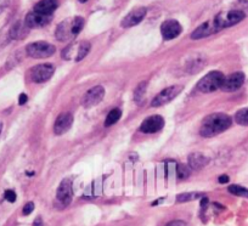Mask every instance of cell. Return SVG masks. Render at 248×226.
Here are the masks:
<instances>
[{
    "mask_svg": "<svg viewBox=\"0 0 248 226\" xmlns=\"http://www.w3.org/2000/svg\"><path fill=\"white\" fill-rule=\"evenodd\" d=\"M231 123H232L231 117H229L225 113H213L204 118L200 133L204 137L216 136L229 129L231 127Z\"/></svg>",
    "mask_w": 248,
    "mask_h": 226,
    "instance_id": "1",
    "label": "cell"
},
{
    "mask_svg": "<svg viewBox=\"0 0 248 226\" xmlns=\"http://www.w3.org/2000/svg\"><path fill=\"white\" fill-rule=\"evenodd\" d=\"M83 27H84V18L80 16L67 18L57 26L55 30V37L60 42H68L77 37L82 32Z\"/></svg>",
    "mask_w": 248,
    "mask_h": 226,
    "instance_id": "2",
    "label": "cell"
},
{
    "mask_svg": "<svg viewBox=\"0 0 248 226\" xmlns=\"http://www.w3.org/2000/svg\"><path fill=\"white\" fill-rule=\"evenodd\" d=\"M224 79H225V75L221 72H219V71L209 72L208 75H204V77L197 83V90L201 92H204V94L213 92L216 91V90L221 89Z\"/></svg>",
    "mask_w": 248,
    "mask_h": 226,
    "instance_id": "3",
    "label": "cell"
},
{
    "mask_svg": "<svg viewBox=\"0 0 248 226\" xmlns=\"http://www.w3.org/2000/svg\"><path fill=\"white\" fill-rule=\"evenodd\" d=\"M56 51V47L46 42L31 43L26 47V52L28 56L33 59H46L52 56Z\"/></svg>",
    "mask_w": 248,
    "mask_h": 226,
    "instance_id": "4",
    "label": "cell"
},
{
    "mask_svg": "<svg viewBox=\"0 0 248 226\" xmlns=\"http://www.w3.org/2000/svg\"><path fill=\"white\" fill-rule=\"evenodd\" d=\"M246 17V14L242 10H230L226 13H220L214 17V22L218 26L219 30L231 27L240 23Z\"/></svg>",
    "mask_w": 248,
    "mask_h": 226,
    "instance_id": "5",
    "label": "cell"
},
{
    "mask_svg": "<svg viewBox=\"0 0 248 226\" xmlns=\"http://www.w3.org/2000/svg\"><path fill=\"white\" fill-rule=\"evenodd\" d=\"M181 90H183V87H181V85H173V87H169L167 88V89L162 90V91L155 97L151 106L161 107V106H164V105L169 104L171 100H174L179 94H180Z\"/></svg>",
    "mask_w": 248,
    "mask_h": 226,
    "instance_id": "6",
    "label": "cell"
},
{
    "mask_svg": "<svg viewBox=\"0 0 248 226\" xmlns=\"http://www.w3.org/2000/svg\"><path fill=\"white\" fill-rule=\"evenodd\" d=\"M54 71V66L50 65V63H43V65L34 66L30 72L31 79L34 83H44L52 77Z\"/></svg>",
    "mask_w": 248,
    "mask_h": 226,
    "instance_id": "7",
    "label": "cell"
},
{
    "mask_svg": "<svg viewBox=\"0 0 248 226\" xmlns=\"http://www.w3.org/2000/svg\"><path fill=\"white\" fill-rule=\"evenodd\" d=\"M105 96V89L101 85H96V87L92 88L85 92V95L82 99V105L85 108H90L93 106H96L97 104L102 101Z\"/></svg>",
    "mask_w": 248,
    "mask_h": 226,
    "instance_id": "8",
    "label": "cell"
},
{
    "mask_svg": "<svg viewBox=\"0 0 248 226\" xmlns=\"http://www.w3.org/2000/svg\"><path fill=\"white\" fill-rule=\"evenodd\" d=\"M72 181L70 179H63L56 192L57 202L63 207L68 206L72 201Z\"/></svg>",
    "mask_w": 248,
    "mask_h": 226,
    "instance_id": "9",
    "label": "cell"
},
{
    "mask_svg": "<svg viewBox=\"0 0 248 226\" xmlns=\"http://www.w3.org/2000/svg\"><path fill=\"white\" fill-rule=\"evenodd\" d=\"M183 32V27L176 20H167L162 23L161 33L164 40H171L179 37Z\"/></svg>",
    "mask_w": 248,
    "mask_h": 226,
    "instance_id": "10",
    "label": "cell"
},
{
    "mask_svg": "<svg viewBox=\"0 0 248 226\" xmlns=\"http://www.w3.org/2000/svg\"><path fill=\"white\" fill-rule=\"evenodd\" d=\"M146 13L147 10L146 8H144V6H140V8L134 9V10L130 11V13L128 14L123 20H122L121 26L124 28H129V27H134V26L139 25V23L145 18Z\"/></svg>",
    "mask_w": 248,
    "mask_h": 226,
    "instance_id": "11",
    "label": "cell"
},
{
    "mask_svg": "<svg viewBox=\"0 0 248 226\" xmlns=\"http://www.w3.org/2000/svg\"><path fill=\"white\" fill-rule=\"evenodd\" d=\"M164 127V120L161 116H151V117L146 118L140 125V132L145 133V134H154V133L159 132L163 129Z\"/></svg>",
    "mask_w": 248,
    "mask_h": 226,
    "instance_id": "12",
    "label": "cell"
},
{
    "mask_svg": "<svg viewBox=\"0 0 248 226\" xmlns=\"http://www.w3.org/2000/svg\"><path fill=\"white\" fill-rule=\"evenodd\" d=\"M51 20H52V16L43 15V14L32 11V13H30L27 16H26L25 25L27 26L28 28H40L46 26Z\"/></svg>",
    "mask_w": 248,
    "mask_h": 226,
    "instance_id": "13",
    "label": "cell"
},
{
    "mask_svg": "<svg viewBox=\"0 0 248 226\" xmlns=\"http://www.w3.org/2000/svg\"><path fill=\"white\" fill-rule=\"evenodd\" d=\"M73 123V116L71 115L70 112H63L59 117L56 118L54 124V132L56 135H62L65 134L66 132L70 130V128L72 127Z\"/></svg>",
    "mask_w": 248,
    "mask_h": 226,
    "instance_id": "14",
    "label": "cell"
},
{
    "mask_svg": "<svg viewBox=\"0 0 248 226\" xmlns=\"http://www.w3.org/2000/svg\"><path fill=\"white\" fill-rule=\"evenodd\" d=\"M243 83H245V75L242 72H235L229 77H225L221 89L224 91H235L242 87Z\"/></svg>",
    "mask_w": 248,
    "mask_h": 226,
    "instance_id": "15",
    "label": "cell"
},
{
    "mask_svg": "<svg viewBox=\"0 0 248 226\" xmlns=\"http://www.w3.org/2000/svg\"><path fill=\"white\" fill-rule=\"evenodd\" d=\"M219 27L216 25V22L213 21H206L204 23H202L200 27H197L196 30L192 32L191 38L192 39H202V38L209 37V35L214 34V33L219 32Z\"/></svg>",
    "mask_w": 248,
    "mask_h": 226,
    "instance_id": "16",
    "label": "cell"
},
{
    "mask_svg": "<svg viewBox=\"0 0 248 226\" xmlns=\"http://www.w3.org/2000/svg\"><path fill=\"white\" fill-rule=\"evenodd\" d=\"M57 6H59V0H40L34 6L33 11L43 14V15L52 16V13L56 10Z\"/></svg>",
    "mask_w": 248,
    "mask_h": 226,
    "instance_id": "17",
    "label": "cell"
},
{
    "mask_svg": "<svg viewBox=\"0 0 248 226\" xmlns=\"http://www.w3.org/2000/svg\"><path fill=\"white\" fill-rule=\"evenodd\" d=\"M187 161H189V166L191 169H201L208 163V158L200 152H194V153L190 154Z\"/></svg>",
    "mask_w": 248,
    "mask_h": 226,
    "instance_id": "18",
    "label": "cell"
},
{
    "mask_svg": "<svg viewBox=\"0 0 248 226\" xmlns=\"http://www.w3.org/2000/svg\"><path fill=\"white\" fill-rule=\"evenodd\" d=\"M28 33V27L25 25V22H21V21H18V22H16L15 25L11 27L10 30V37L13 38V39H22V38H25L26 35H27Z\"/></svg>",
    "mask_w": 248,
    "mask_h": 226,
    "instance_id": "19",
    "label": "cell"
},
{
    "mask_svg": "<svg viewBox=\"0 0 248 226\" xmlns=\"http://www.w3.org/2000/svg\"><path fill=\"white\" fill-rule=\"evenodd\" d=\"M79 44H80V42L76 43V44H71V45H68L66 49L62 50V59H63V60H68V61H71V60L76 61V59H77V56H78V51H79Z\"/></svg>",
    "mask_w": 248,
    "mask_h": 226,
    "instance_id": "20",
    "label": "cell"
},
{
    "mask_svg": "<svg viewBox=\"0 0 248 226\" xmlns=\"http://www.w3.org/2000/svg\"><path fill=\"white\" fill-rule=\"evenodd\" d=\"M122 117V111L119 108H114L112 111H109V113L107 115L106 121H105V127H111V125L116 124Z\"/></svg>",
    "mask_w": 248,
    "mask_h": 226,
    "instance_id": "21",
    "label": "cell"
},
{
    "mask_svg": "<svg viewBox=\"0 0 248 226\" xmlns=\"http://www.w3.org/2000/svg\"><path fill=\"white\" fill-rule=\"evenodd\" d=\"M203 195L200 194V192H186V194H180L176 196V202L179 203H185V202L194 201V199L202 198Z\"/></svg>",
    "mask_w": 248,
    "mask_h": 226,
    "instance_id": "22",
    "label": "cell"
},
{
    "mask_svg": "<svg viewBox=\"0 0 248 226\" xmlns=\"http://www.w3.org/2000/svg\"><path fill=\"white\" fill-rule=\"evenodd\" d=\"M146 88H147V83L142 82L138 85V88L135 89L134 91V100L138 102V104H141L142 101L145 100V92H146Z\"/></svg>",
    "mask_w": 248,
    "mask_h": 226,
    "instance_id": "23",
    "label": "cell"
},
{
    "mask_svg": "<svg viewBox=\"0 0 248 226\" xmlns=\"http://www.w3.org/2000/svg\"><path fill=\"white\" fill-rule=\"evenodd\" d=\"M191 170L192 169L190 168L189 166H185V164H179L176 166V177L178 179L180 180H185L191 175Z\"/></svg>",
    "mask_w": 248,
    "mask_h": 226,
    "instance_id": "24",
    "label": "cell"
},
{
    "mask_svg": "<svg viewBox=\"0 0 248 226\" xmlns=\"http://www.w3.org/2000/svg\"><path fill=\"white\" fill-rule=\"evenodd\" d=\"M235 122L240 125H248V108H241L240 111L236 112Z\"/></svg>",
    "mask_w": 248,
    "mask_h": 226,
    "instance_id": "25",
    "label": "cell"
},
{
    "mask_svg": "<svg viewBox=\"0 0 248 226\" xmlns=\"http://www.w3.org/2000/svg\"><path fill=\"white\" fill-rule=\"evenodd\" d=\"M90 47H92V45H90L89 42H80L79 51H78V56H77V59H76V62H79V61H82L83 59H84L85 56L89 54Z\"/></svg>",
    "mask_w": 248,
    "mask_h": 226,
    "instance_id": "26",
    "label": "cell"
},
{
    "mask_svg": "<svg viewBox=\"0 0 248 226\" xmlns=\"http://www.w3.org/2000/svg\"><path fill=\"white\" fill-rule=\"evenodd\" d=\"M228 190L230 194L235 195V196L246 197V198H248V189H246V187L240 186V185H230Z\"/></svg>",
    "mask_w": 248,
    "mask_h": 226,
    "instance_id": "27",
    "label": "cell"
},
{
    "mask_svg": "<svg viewBox=\"0 0 248 226\" xmlns=\"http://www.w3.org/2000/svg\"><path fill=\"white\" fill-rule=\"evenodd\" d=\"M33 211H34V203H33V202H28V203L23 207L22 213L23 215H30Z\"/></svg>",
    "mask_w": 248,
    "mask_h": 226,
    "instance_id": "28",
    "label": "cell"
},
{
    "mask_svg": "<svg viewBox=\"0 0 248 226\" xmlns=\"http://www.w3.org/2000/svg\"><path fill=\"white\" fill-rule=\"evenodd\" d=\"M4 197H5L6 201L11 202V203H14V202L16 201V194L15 191H13V190H8V191H5Z\"/></svg>",
    "mask_w": 248,
    "mask_h": 226,
    "instance_id": "29",
    "label": "cell"
},
{
    "mask_svg": "<svg viewBox=\"0 0 248 226\" xmlns=\"http://www.w3.org/2000/svg\"><path fill=\"white\" fill-rule=\"evenodd\" d=\"M166 226H187V224L183 220H174V221H170V223L167 224Z\"/></svg>",
    "mask_w": 248,
    "mask_h": 226,
    "instance_id": "30",
    "label": "cell"
},
{
    "mask_svg": "<svg viewBox=\"0 0 248 226\" xmlns=\"http://www.w3.org/2000/svg\"><path fill=\"white\" fill-rule=\"evenodd\" d=\"M9 5V0H0V14L3 13L4 9Z\"/></svg>",
    "mask_w": 248,
    "mask_h": 226,
    "instance_id": "31",
    "label": "cell"
},
{
    "mask_svg": "<svg viewBox=\"0 0 248 226\" xmlns=\"http://www.w3.org/2000/svg\"><path fill=\"white\" fill-rule=\"evenodd\" d=\"M27 100H28L27 95H26V94H21L20 97H18V104H20V105H25L26 102H27Z\"/></svg>",
    "mask_w": 248,
    "mask_h": 226,
    "instance_id": "32",
    "label": "cell"
},
{
    "mask_svg": "<svg viewBox=\"0 0 248 226\" xmlns=\"http://www.w3.org/2000/svg\"><path fill=\"white\" fill-rule=\"evenodd\" d=\"M228 181H229L228 175H221V177H219V182H220V184H226Z\"/></svg>",
    "mask_w": 248,
    "mask_h": 226,
    "instance_id": "33",
    "label": "cell"
},
{
    "mask_svg": "<svg viewBox=\"0 0 248 226\" xmlns=\"http://www.w3.org/2000/svg\"><path fill=\"white\" fill-rule=\"evenodd\" d=\"M208 206V198H207V197H202V199H201V207L203 209H206V207Z\"/></svg>",
    "mask_w": 248,
    "mask_h": 226,
    "instance_id": "34",
    "label": "cell"
},
{
    "mask_svg": "<svg viewBox=\"0 0 248 226\" xmlns=\"http://www.w3.org/2000/svg\"><path fill=\"white\" fill-rule=\"evenodd\" d=\"M33 226H43V220L40 216H38V218H35L34 223H33Z\"/></svg>",
    "mask_w": 248,
    "mask_h": 226,
    "instance_id": "35",
    "label": "cell"
},
{
    "mask_svg": "<svg viewBox=\"0 0 248 226\" xmlns=\"http://www.w3.org/2000/svg\"><path fill=\"white\" fill-rule=\"evenodd\" d=\"M163 199H164V198H159V199H158V201L154 202V203H152V206H157V204H158V203H159V202H162V201H163Z\"/></svg>",
    "mask_w": 248,
    "mask_h": 226,
    "instance_id": "36",
    "label": "cell"
},
{
    "mask_svg": "<svg viewBox=\"0 0 248 226\" xmlns=\"http://www.w3.org/2000/svg\"><path fill=\"white\" fill-rule=\"evenodd\" d=\"M1 132H3V123L0 122V134H1Z\"/></svg>",
    "mask_w": 248,
    "mask_h": 226,
    "instance_id": "37",
    "label": "cell"
},
{
    "mask_svg": "<svg viewBox=\"0 0 248 226\" xmlns=\"http://www.w3.org/2000/svg\"><path fill=\"white\" fill-rule=\"evenodd\" d=\"M80 3H85V1H88V0H79Z\"/></svg>",
    "mask_w": 248,
    "mask_h": 226,
    "instance_id": "38",
    "label": "cell"
}]
</instances>
